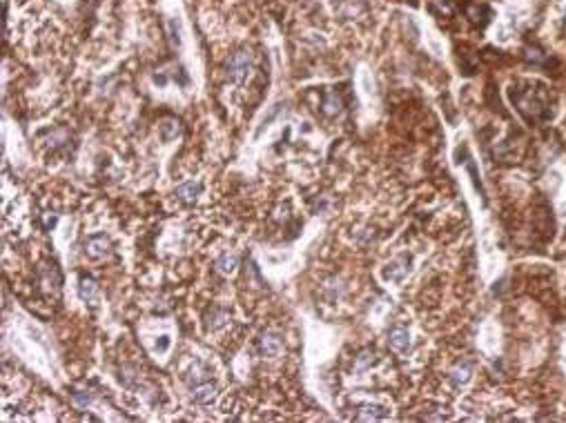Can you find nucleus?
I'll return each instance as SVG.
<instances>
[{
	"label": "nucleus",
	"mask_w": 566,
	"mask_h": 423,
	"mask_svg": "<svg viewBox=\"0 0 566 423\" xmlns=\"http://www.w3.org/2000/svg\"><path fill=\"white\" fill-rule=\"evenodd\" d=\"M390 345H393L395 350H399V352H406L410 345V336L408 332H406L404 328H397L390 332Z\"/></svg>",
	"instance_id": "obj_1"
},
{
	"label": "nucleus",
	"mask_w": 566,
	"mask_h": 423,
	"mask_svg": "<svg viewBox=\"0 0 566 423\" xmlns=\"http://www.w3.org/2000/svg\"><path fill=\"white\" fill-rule=\"evenodd\" d=\"M219 265H221V270H223V272H232V270H234V265H236V261H234V256H226Z\"/></svg>",
	"instance_id": "obj_6"
},
{
	"label": "nucleus",
	"mask_w": 566,
	"mask_h": 423,
	"mask_svg": "<svg viewBox=\"0 0 566 423\" xmlns=\"http://www.w3.org/2000/svg\"><path fill=\"white\" fill-rule=\"evenodd\" d=\"M194 399L201 403H210L214 399V388L212 386H199L194 390Z\"/></svg>",
	"instance_id": "obj_4"
},
{
	"label": "nucleus",
	"mask_w": 566,
	"mask_h": 423,
	"mask_svg": "<svg viewBox=\"0 0 566 423\" xmlns=\"http://www.w3.org/2000/svg\"><path fill=\"white\" fill-rule=\"evenodd\" d=\"M87 247H89V254H92V256H100V254L105 252V247H107V241L103 236L89 238V241H87Z\"/></svg>",
	"instance_id": "obj_2"
},
{
	"label": "nucleus",
	"mask_w": 566,
	"mask_h": 423,
	"mask_svg": "<svg viewBox=\"0 0 566 423\" xmlns=\"http://www.w3.org/2000/svg\"><path fill=\"white\" fill-rule=\"evenodd\" d=\"M176 194L181 196V198H194V196L199 194V185H196V183H188V185L178 187Z\"/></svg>",
	"instance_id": "obj_5"
},
{
	"label": "nucleus",
	"mask_w": 566,
	"mask_h": 423,
	"mask_svg": "<svg viewBox=\"0 0 566 423\" xmlns=\"http://www.w3.org/2000/svg\"><path fill=\"white\" fill-rule=\"evenodd\" d=\"M279 350H281V341H279L277 336H265V338H263V352H265L267 356L279 354Z\"/></svg>",
	"instance_id": "obj_3"
}]
</instances>
